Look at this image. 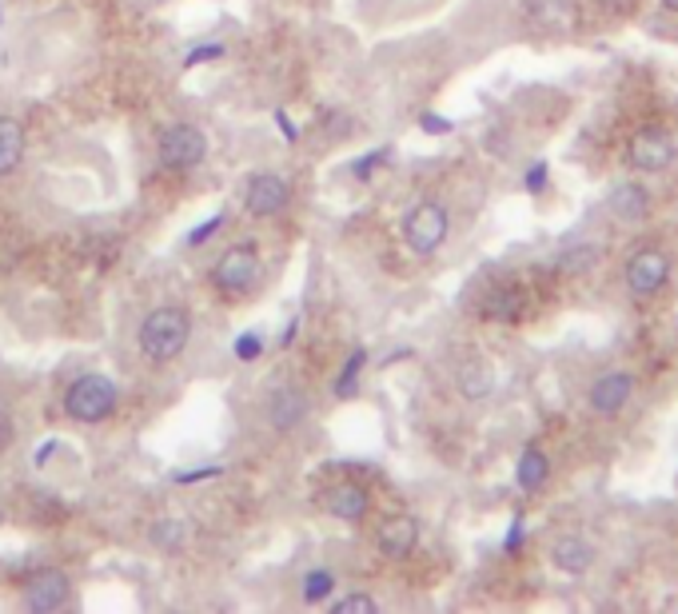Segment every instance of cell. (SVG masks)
I'll return each mask as SVG.
<instances>
[{"mask_svg":"<svg viewBox=\"0 0 678 614\" xmlns=\"http://www.w3.org/2000/svg\"><path fill=\"white\" fill-rule=\"evenodd\" d=\"M64 407L81 423H100V419H108L117 411V383L108 380V375H81L69 387V395H64Z\"/></svg>","mask_w":678,"mask_h":614,"instance_id":"2","label":"cell"},{"mask_svg":"<svg viewBox=\"0 0 678 614\" xmlns=\"http://www.w3.org/2000/svg\"><path fill=\"white\" fill-rule=\"evenodd\" d=\"M379 160H387V152H372V156H363V160H355V176H360V180H363V176H372V168H375V164H379Z\"/></svg>","mask_w":678,"mask_h":614,"instance_id":"28","label":"cell"},{"mask_svg":"<svg viewBox=\"0 0 678 614\" xmlns=\"http://www.w3.org/2000/svg\"><path fill=\"white\" fill-rule=\"evenodd\" d=\"M12 443V419L0 411V447H9Z\"/></svg>","mask_w":678,"mask_h":614,"instance_id":"33","label":"cell"},{"mask_svg":"<svg viewBox=\"0 0 678 614\" xmlns=\"http://www.w3.org/2000/svg\"><path fill=\"white\" fill-rule=\"evenodd\" d=\"M304 416H307V399L300 392L280 387V392L271 395V423H276V431H292Z\"/></svg>","mask_w":678,"mask_h":614,"instance_id":"15","label":"cell"},{"mask_svg":"<svg viewBox=\"0 0 678 614\" xmlns=\"http://www.w3.org/2000/svg\"><path fill=\"white\" fill-rule=\"evenodd\" d=\"M459 392L468 395L471 404H480V399H487L495 392V375L483 363H468V368L459 371Z\"/></svg>","mask_w":678,"mask_h":614,"instance_id":"18","label":"cell"},{"mask_svg":"<svg viewBox=\"0 0 678 614\" xmlns=\"http://www.w3.org/2000/svg\"><path fill=\"white\" fill-rule=\"evenodd\" d=\"M220 475V467H204V471H184V475H175L180 483H196V479H211Z\"/></svg>","mask_w":678,"mask_h":614,"instance_id":"32","label":"cell"},{"mask_svg":"<svg viewBox=\"0 0 678 614\" xmlns=\"http://www.w3.org/2000/svg\"><path fill=\"white\" fill-rule=\"evenodd\" d=\"M223 57V40H216V45H199V48H192L184 57V64L192 69V64H208V60H220Z\"/></svg>","mask_w":678,"mask_h":614,"instance_id":"23","label":"cell"},{"mask_svg":"<svg viewBox=\"0 0 678 614\" xmlns=\"http://www.w3.org/2000/svg\"><path fill=\"white\" fill-rule=\"evenodd\" d=\"M187 332H192V324H187V315L180 308H156L141 324V351L148 360L168 363L184 351Z\"/></svg>","mask_w":678,"mask_h":614,"instance_id":"1","label":"cell"},{"mask_svg":"<svg viewBox=\"0 0 678 614\" xmlns=\"http://www.w3.org/2000/svg\"><path fill=\"white\" fill-rule=\"evenodd\" d=\"M331 591H336V575H331V570H312L304 579V603H312V606L324 603Z\"/></svg>","mask_w":678,"mask_h":614,"instance_id":"21","label":"cell"},{"mask_svg":"<svg viewBox=\"0 0 678 614\" xmlns=\"http://www.w3.org/2000/svg\"><path fill=\"white\" fill-rule=\"evenodd\" d=\"M523 188H526V192H543V188H547V164H543V160L531 164V172L523 176Z\"/></svg>","mask_w":678,"mask_h":614,"instance_id":"25","label":"cell"},{"mask_svg":"<svg viewBox=\"0 0 678 614\" xmlns=\"http://www.w3.org/2000/svg\"><path fill=\"white\" fill-rule=\"evenodd\" d=\"M363 363H367V351H363V348L351 351L348 363H343V371H339V380H336V395H339V399H348V395L355 392V380H360Z\"/></svg>","mask_w":678,"mask_h":614,"instance_id":"20","label":"cell"},{"mask_svg":"<svg viewBox=\"0 0 678 614\" xmlns=\"http://www.w3.org/2000/svg\"><path fill=\"white\" fill-rule=\"evenodd\" d=\"M220 224H223V216H211V220H204L199 228H192V232H187V244H204V240H208V236L216 232Z\"/></svg>","mask_w":678,"mask_h":614,"instance_id":"26","label":"cell"},{"mask_svg":"<svg viewBox=\"0 0 678 614\" xmlns=\"http://www.w3.org/2000/svg\"><path fill=\"white\" fill-rule=\"evenodd\" d=\"M627 160H631L634 172H663L675 160V144H670L667 132L658 128H643L639 136H631L627 144Z\"/></svg>","mask_w":678,"mask_h":614,"instance_id":"6","label":"cell"},{"mask_svg":"<svg viewBox=\"0 0 678 614\" xmlns=\"http://www.w3.org/2000/svg\"><path fill=\"white\" fill-rule=\"evenodd\" d=\"M420 543V522L411 519V515H396V519L384 522V531H379V551L387 558H403L415 551Z\"/></svg>","mask_w":678,"mask_h":614,"instance_id":"11","label":"cell"},{"mask_svg":"<svg viewBox=\"0 0 678 614\" xmlns=\"http://www.w3.org/2000/svg\"><path fill=\"white\" fill-rule=\"evenodd\" d=\"M288 200H292V192L280 176H256L247 184V212L252 216H276V212L288 208Z\"/></svg>","mask_w":678,"mask_h":614,"instance_id":"10","label":"cell"},{"mask_svg":"<svg viewBox=\"0 0 678 614\" xmlns=\"http://www.w3.org/2000/svg\"><path fill=\"white\" fill-rule=\"evenodd\" d=\"M211 279H216V288L228 291V296H240V291H247L259 279L256 248H232V252H223V260L216 264Z\"/></svg>","mask_w":678,"mask_h":614,"instance_id":"5","label":"cell"},{"mask_svg":"<svg viewBox=\"0 0 678 614\" xmlns=\"http://www.w3.org/2000/svg\"><path fill=\"white\" fill-rule=\"evenodd\" d=\"M259 351H264V339H259V336H252V332H247V336H240V339H235V356H240V360H256Z\"/></svg>","mask_w":678,"mask_h":614,"instance_id":"24","label":"cell"},{"mask_svg":"<svg viewBox=\"0 0 678 614\" xmlns=\"http://www.w3.org/2000/svg\"><path fill=\"white\" fill-rule=\"evenodd\" d=\"M64 603H69V579L60 570H36L24 587V606L36 614L60 611Z\"/></svg>","mask_w":678,"mask_h":614,"instance_id":"8","label":"cell"},{"mask_svg":"<svg viewBox=\"0 0 678 614\" xmlns=\"http://www.w3.org/2000/svg\"><path fill=\"white\" fill-rule=\"evenodd\" d=\"M420 124L427 128V132H451V120L432 117V112H423V117H420Z\"/></svg>","mask_w":678,"mask_h":614,"instance_id":"30","label":"cell"},{"mask_svg":"<svg viewBox=\"0 0 678 614\" xmlns=\"http://www.w3.org/2000/svg\"><path fill=\"white\" fill-rule=\"evenodd\" d=\"M208 156V140L196 124H172L160 136V164L172 172H187Z\"/></svg>","mask_w":678,"mask_h":614,"instance_id":"4","label":"cell"},{"mask_svg":"<svg viewBox=\"0 0 678 614\" xmlns=\"http://www.w3.org/2000/svg\"><path fill=\"white\" fill-rule=\"evenodd\" d=\"M24 156V128L16 120L0 117V176H9Z\"/></svg>","mask_w":678,"mask_h":614,"instance_id":"17","label":"cell"},{"mask_svg":"<svg viewBox=\"0 0 678 614\" xmlns=\"http://www.w3.org/2000/svg\"><path fill=\"white\" fill-rule=\"evenodd\" d=\"M447 228H451V220H447L444 204L427 200V204L408 212V220H403V244H408L415 255H435L439 248H444Z\"/></svg>","mask_w":678,"mask_h":614,"instance_id":"3","label":"cell"},{"mask_svg":"<svg viewBox=\"0 0 678 614\" xmlns=\"http://www.w3.org/2000/svg\"><path fill=\"white\" fill-rule=\"evenodd\" d=\"M519 543H523V519H514L511 531H507V555H514V551H519Z\"/></svg>","mask_w":678,"mask_h":614,"instance_id":"29","label":"cell"},{"mask_svg":"<svg viewBox=\"0 0 678 614\" xmlns=\"http://www.w3.org/2000/svg\"><path fill=\"white\" fill-rule=\"evenodd\" d=\"M670 279V260L655 248H643V252L631 255V264H627V288L634 296H655L663 284Z\"/></svg>","mask_w":678,"mask_h":614,"instance_id":"7","label":"cell"},{"mask_svg":"<svg viewBox=\"0 0 678 614\" xmlns=\"http://www.w3.org/2000/svg\"><path fill=\"white\" fill-rule=\"evenodd\" d=\"M328 510L343 522H360L367 515V491L355 487V483H339L328 495Z\"/></svg>","mask_w":678,"mask_h":614,"instance_id":"13","label":"cell"},{"mask_svg":"<svg viewBox=\"0 0 678 614\" xmlns=\"http://www.w3.org/2000/svg\"><path fill=\"white\" fill-rule=\"evenodd\" d=\"M153 539L156 543H165V546H175L180 543V527H175V522H165V527H156L153 531Z\"/></svg>","mask_w":678,"mask_h":614,"instance_id":"27","label":"cell"},{"mask_svg":"<svg viewBox=\"0 0 678 614\" xmlns=\"http://www.w3.org/2000/svg\"><path fill=\"white\" fill-rule=\"evenodd\" d=\"M598 260V248L595 244H579V248H571V252H562L559 255V272H567V276H579V272H586V267L595 264Z\"/></svg>","mask_w":678,"mask_h":614,"instance_id":"19","label":"cell"},{"mask_svg":"<svg viewBox=\"0 0 678 614\" xmlns=\"http://www.w3.org/2000/svg\"><path fill=\"white\" fill-rule=\"evenodd\" d=\"M547 475H550L547 455L538 452V447H526V452L519 455V467H514V483L523 491H538L547 483Z\"/></svg>","mask_w":678,"mask_h":614,"instance_id":"16","label":"cell"},{"mask_svg":"<svg viewBox=\"0 0 678 614\" xmlns=\"http://www.w3.org/2000/svg\"><path fill=\"white\" fill-rule=\"evenodd\" d=\"M610 212L619 216V220H643L646 212H651V192L643 184H622L610 192Z\"/></svg>","mask_w":678,"mask_h":614,"instance_id":"14","label":"cell"},{"mask_svg":"<svg viewBox=\"0 0 678 614\" xmlns=\"http://www.w3.org/2000/svg\"><path fill=\"white\" fill-rule=\"evenodd\" d=\"M336 614H351V611H367V614H375L379 611V603H375L372 594H348V599H339L336 606H331Z\"/></svg>","mask_w":678,"mask_h":614,"instance_id":"22","label":"cell"},{"mask_svg":"<svg viewBox=\"0 0 678 614\" xmlns=\"http://www.w3.org/2000/svg\"><path fill=\"white\" fill-rule=\"evenodd\" d=\"M276 124H280V132H283V140H288V144H292V140H300V128L283 117V112H276Z\"/></svg>","mask_w":678,"mask_h":614,"instance_id":"31","label":"cell"},{"mask_svg":"<svg viewBox=\"0 0 678 614\" xmlns=\"http://www.w3.org/2000/svg\"><path fill=\"white\" fill-rule=\"evenodd\" d=\"M634 395V380L627 375V371H607V375H598L595 383H591V407H595L598 416H615V411H622V407L631 404Z\"/></svg>","mask_w":678,"mask_h":614,"instance_id":"9","label":"cell"},{"mask_svg":"<svg viewBox=\"0 0 678 614\" xmlns=\"http://www.w3.org/2000/svg\"><path fill=\"white\" fill-rule=\"evenodd\" d=\"M550 563L559 570H567V575H583L595 563V546L586 543L583 534H562L559 543L550 546Z\"/></svg>","mask_w":678,"mask_h":614,"instance_id":"12","label":"cell"},{"mask_svg":"<svg viewBox=\"0 0 678 614\" xmlns=\"http://www.w3.org/2000/svg\"><path fill=\"white\" fill-rule=\"evenodd\" d=\"M663 9H667V12H678V0H663Z\"/></svg>","mask_w":678,"mask_h":614,"instance_id":"34","label":"cell"}]
</instances>
